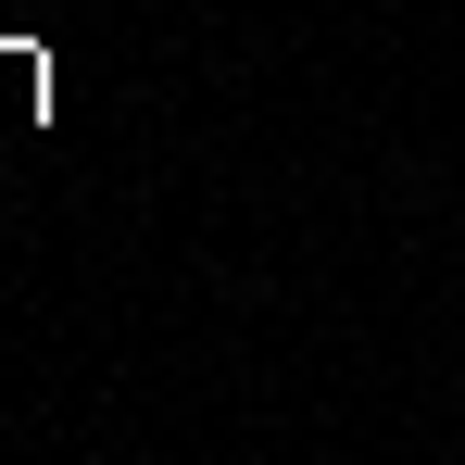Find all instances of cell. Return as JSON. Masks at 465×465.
Masks as SVG:
<instances>
[]
</instances>
